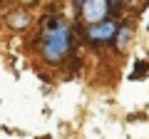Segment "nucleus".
I'll use <instances>...</instances> for the list:
<instances>
[{
  "instance_id": "obj_1",
  "label": "nucleus",
  "mask_w": 149,
  "mask_h": 139,
  "mask_svg": "<svg viewBox=\"0 0 149 139\" xmlns=\"http://www.w3.org/2000/svg\"><path fill=\"white\" fill-rule=\"evenodd\" d=\"M70 27L65 25L60 17H52L45 27V35H42V55L47 62H62L65 55L70 52Z\"/></svg>"
},
{
  "instance_id": "obj_3",
  "label": "nucleus",
  "mask_w": 149,
  "mask_h": 139,
  "mask_svg": "<svg viewBox=\"0 0 149 139\" xmlns=\"http://www.w3.org/2000/svg\"><path fill=\"white\" fill-rule=\"evenodd\" d=\"M109 13V3L107 0H87V5L82 8V17L92 25L104 22V15Z\"/></svg>"
},
{
  "instance_id": "obj_2",
  "label": "nucleus",
  "mask_w": 149,
  "mask_h": 139,
  "mask_svg": "<svg viewBox=\"0 0 149 139\" xmlns=\"http://www.w3.org/2000/svg\"><path fill=\"white\" fill-rule=\"evenodd\" d=\"M117 25L114 22H109V20H104V22H100V25H92L90 30H87V40L90 42H100V45H104V42H109L112 38H117Z\"/></svg>"
},
{
  "instance_id": "obj_6",
  "label": "nucleus",
  "mask_w": 149,
  "mask_h": 139,
  "mask_svg": "<svg viewBox=\"0 0 149 139\" xmlns=\"http://www.w3.org/2000/svg\"><path fill=\"white\" fill-rule=\"evenodd\" d=\"M107 3H109V13H117L119 8H122L124 0H107Z\"/></svg>"
},
{
  "instance_id": "obj_5",
  "label": "nucleus",
  "mask_w": 149,
  "mask_h": 139,
  "mask_svg": "<svg viewBox=\"0 0 149 139\" xmlns=\"http://www.w3.org/2000/svg\"><path fill=\"white\" fill-rule=\"evenodd\" d=\"M147 72H149V65L147 62H137V67H134V80H144L147 77Z\"/></svg>"
},
{
  "instance_id": "obj_4",
  "label": "nucleus",
  "mask_w": 149,
  "mask_h": 139,
  "mask_svg": "<svg viewBox=\"0 0 149 139\" xmlns=\"http://www.w3.org/2000/svg\"><path fill=\"white\" fill-rule=\"evenodd\" d=\"M129 40H132V27H129V25H122V27H119V32H117V38H114L117 50H124Z\"/></svg>"
}]
</instances>
